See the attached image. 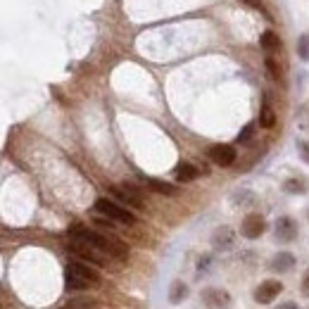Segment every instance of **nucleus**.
I'll use <instances>...</instances> for the list:
<instances>
[{"mask_svg":"<svg viewBox=\"0 0 309 309\" xmlns=\"http://www.w3.org/2000/svg\"><path fill=\"white\" fill-rule=\"evenodd\" d=\"M202 302H205L209 309H228L233 300H231V295H228L226 290L205 288V290H202Z\"/></svg>","mask_w":309,"mask_h":309,"instance_id":"7","label":"nucleus"},{"mask_svg":"<svg viewBox=\"0 0 309 309\" xmlns=\"http://www.w3.org/2000/svg\"><path fill=\"white\" fill-rule=\"evenodd\" d=\"M174 176H176V181H181V183H188V181H195L200 176V169L198 167L188 164V162H181L176 169H174Z\"/></svg>","mask_w":309,"mask_h":309,"instance_id":"12","label":"nucleus"},{"mask_svg":"<svg viewBox=\"0 0 309 309\" xmlns=\"http://www.w3.org/2000/svg\"><path fill=\"white\" fill-rule=\"evenodd\" d=\"M188 297V286L183 281H174L169 288V302L172 304H181Z\"/></svg>","mask_w":309,"mask_h":309,"instance_id":"14","label":"nucleus"},{"mask_svg":"<svg viewBox=\"0 0 309 309\" xmlns=\"http://www.w3.org/2000/svg\"><path fill=\"white\" fill-rule=\"evenodd\" d=\"M67 250L74 257H79V259L93 264V267H105L107 264V257H110V254H105L103 250H98L96 245H90V243L81 241V238H69Z\"/></svg>","mask_w":309,"mask_h":309,"instance_id":"4","label":"nucleus"},{"mask_svg":"<svg viewBox=\"0 0 309 309\" xmlns=\"http://www.w3.org/2000/svg\"><path fill=\"white\" fill-rule=\"evenodd\" d=\"M148 185H150L155 193H159V195H176V188L162 179H148Z\"/></svg>","mask_w":309,"mask_h":309,"instance_id":"15","label":"nucleus"},{"mask_svg":"<svg viewBox=\"0 0 309 309\" xmlns=\"http://www.w3.org/2000/svg\"><path fill=\"white\" fill-rule=\"evenodd\" d=\"M259 124L264 126V129H271L276 124V114L274 110H271V105H269V100L264 103V107H262V117H259Z\"/></svg>","mask_w":309,"mask_h":309,"instance_id":"17","label":"nucleus"},{"mask_svg":"<svg viewBox=\"0 0 309 309\" xmlns=\"http://www.w3.org/2000/svg\"><path fill=\"white\" fill-rule=\"evenodd\" d=\"M297 152H300L302 162L309 164V140H297Z\"/></svg>","mask_w":309,"mask_h":309,"instance_id":"23","label":"nucleus"},{"mask_svg":"<svg viewBox=\"0 0 309 309\" xmlns=\"http://www.w3.org/2000/svg\"><path fill=\"white\" fill-rule=\"evenodd\" d=\"M69 238H81V241L96 245L98 250H103L105 254H110L114 259H129V245L122 243L119 238L114 235H107V233H98L93 228H86V226H72L69 228Z\"/></svg>","mask_w":309,"mask_h":309,"instance_id":"1","label":"nucleus"},{"mask_svg":"<svg viewBox=\"0 0 309 309\" xmlns=\"http://www.w3.org/2000/svg\"><path fill=\"white\" fill-rule=\"evenodd\" d=\"M110 193L114 198L122 202L124 207H131V209H143V198H140V193L133 188V185H112Z\"/></svg>","mask_w":309,"mask_h":309,"instance_id":"5","label":"nucleus"},{"mask_svg":"<svg viewBox=\"0 0 309 309\" xmlns=\"http://www.w3.org/2000/svg\"><path fill=\"white\" fill-rule=\"evenodd\" d=\"M209 262H212V257H202V259H200V264H198V271H205V269L209 267Z\"/></svg>","mask_w":309,"mask_h":309,"instance_id":"26","label":"nucleus"},{"mask_svg":"<svg viewBox=\"0 0 309 309\" xmlns=\"http://www.w3.org/2000/svg\"><path fill=\"white\" fill-rule=\"evenodd\" d=\"M212 245H214V250H221V252L231 250V247L235 245V233H233V228H228V226L217 228V233H214V238H212Z\"/></svg>","mask_w":309,"mask_h":309,"instance_id":"11","label":"nucleus"},{"mask_svg":"<svg viewBox=\"0 0 309 309\" xmlns=\"http://www.w3.org/2000/svg\"><path fill=\"white\" fill-rule=\"evenodd\" d=\"M293 267H295V257L290 252H278L274 259H271V269L278 271V274H286V271H290Z\"/></svg>","mask_w":309,"mask_h":309,"instance_id":"13","label":"nucleus"},{"mask_svg":"<svg viewBox=\"0 0 309 309\" xmlns=\"http://www.w3.org/2000/svg\"><path fill=\"white\" fill-rule=\"evenodd\" d=\"M252 136H254V124H247L245 129L238 133V143H247V140H250Z\"/></svg>","mask_w":309,"mask_h":309,"instance_id":"22","label":"nucleus"},{"mask_svg":"<svg viewBox=\"0 0 309 309\" xmlns=\"http://www.w3.org/2000/svg\"><path fill=\"white\" fill-rule=\"evenodd\" d=\"M302 293H304V295H309V274L304 276V281H302Z\"/></svg>","mask_w":309,"mask_h":309,"instance_id":"27","label":"nucleus"},{"mask_svg":"<svg viewBox=\"0 0 309 309\" xmlns=\"http://www.w3.org/2000/svg\"><path fill=\"white\" fill-rule=\"evenodd\" d=\"M262 48L264 50H278L281 48V38H278L274 31H264V34H262Z\"/></svg>","mask_w":309,"mask_h":309,"instance_id":"16","label":"nucleus"},{"mask_svg":"<svg viewBox=\"0 0 309 309\" xmlns=\"http://www.w3.org/2000/svg\"><path fill=\"white\" fill-rule=\"evenodd\" d=\"M96 212L107 217V219H112V221H117V224H126V226H133V224H136V214L131 212L129 207H124L122 202H114V200L98 198Z\"/></svg>","mask_w":309,"mask_h":309,"instance_id":"3","label":"nucleus"},{"mask_svg":"<svg viewBox=\"0 0 309 309\" xmlns=\"http://www.w3.org/2000/svg\"><path fill=\"white\" fill-rule=\"evenodd\" d=\"M286 191L288 193H304V183L297 179H290V181H286Z\"/></svg>","mask_w":309,"mask_h":309,"instance_id":"21","label":"nucleus"},{"mask_svg":"<svg viewBox=\"0 0 309 309\" xmlns=\"http://www.w3.org/2000/svg\"><path fill=\"white\" fill-rule=\"evenodd\" d=\"M297 57L304 62H309V36H300V41H297Z\"/></svg>","mask_w":309,"mask_h":309,"instance_id":"18","label":"nucleus"},{"mask_svg":"<svg viewBox=\"0 0 309 309\" xmlns=\"http://www.w3.org/2000/svg\"><path fill=\"white\" fill-rule=\"evenodd\" d=\"M64 309H96V302L93 300H74V302H69Z\"/></svg>","mask_w":309,"mask_h":309,"instance_id":"20","label":"nucleus"},{"mask_svg":"<svg viewBox=\"0 0 309 309\" xmlns=\"http://www.w3.org/2000/svg\"><path fill=\"white\" fill-rule=\"evenodd\" d=\"M264 64H267V72H269V76H271V79H278V76H281V72H278V64H276L271 57H267V60H264Z\"/></svg>","mask_w":309,"mask_h":309,"instance_id":"24","label":"nucleus"},{"mask_svg":"<svg viewBox=\"0 0 309 309\" xmlns=\"http://www.w3.org/2000/svg\"><path fill=\"white\" fill-rule=\"evenodd\" d=\"M243 3H245V5H250V7H254V10H257V12H262L267 19H271V17L267 14V10H264V3H262V0H243Z\"/></svg>","mask_w":309,"mask_h":309,"instance_id":"25","label":"nucleus"},{"mask_svg":"<svg viewBox=\"0 0 309 309\" xmlns=\"http://www.w3.org/2000/svg\"><path fill=\"white\" fill-rule=\"evenodd\" d=\"M276 238L283 243H290L297 238V224L290 217H281L276 221Z\"/></svg>","mask_w":309,"mask_h":309,"instance_id":"10","label":"nucleus"},{"mask_svg":"<svg viewBox=\"0 0 309 309\" xmlns=\"http://www.w3.org/2000/svg\"><path fill=\"white\" fill-rule=\"evenodd\" d=\"M264 231H267V221L262 219L259 214H247L241 224V233L245 238H250V241H257Z\"/></svg>","mask_w":309,"mask_h":309,"instance_id":"8","label":"nucleus"},{"mask_svg":"<svg viewBox=\"0 0 309 309\" xmlns=\"http://www.w3.org/2000/svg\"><path fill=\"white\" fill-rule=\"evenodd\" d=\"M209 159L219 167H231L235 162V148L233 145H214L209 150Z\"/></svg>","mask_w":309,"mask_h":309,"instance_id":"9","label":"nucleus"},{"mask_svg":"<svg viewBox=\"0 0 309 309\" xmlns=\"http://www.w3.org/2000/svg\"><path fill=\"white\" fill-rule=\"evenodd\" d=\"M281 290H283V283L274 281V278H269V281L259 283V288L254 290V302H259V304H271L276 300V297L281 295Z\"/></svg>","mask_w":309,"mask_h":309,"instance_id":"6","label":"nucleus"},{"mask_svg":"<svg viewBox=\"0 0 309 309\" xmlns=\"http://www.w3.org/2000/svg\"><path fill=\"white\" fill-rule=\"evenodd\" d=\"M278 309H300V307H297L295 302H286V304H281V307H278Z\"/></svg>","mask_w":309,"mask_h":309,"instance_id":"28","label":"nucleus"},{"mask_svg":"<svg viewBox=\"0 0 309 309\" xmlns=\"http://www.w3.org/2000/svg\"><path fill=\"white\" fill-rule=\"evenodd\" d=\"M64 286L67 290H86L90 286H100V274L88 262L72 259L64 269Z\"/></svg>","mask_w":309,"mask_h":309,"instance_id":"2","label":"nucleus"},{"mask_svg":"<svg viewBox=\"0 0 309 309\" xmlns=\"http://www.w3.org/2000/svg\"><path fill=\"white\" fill-rule=\"evenodd\" d=\"M297 124L302 126V129H309V103H304L297 112Z\"/></svg>","mask_w":309,"mask_h":309,"instance_id":"19","label":"nucleus"}]
</instances>
